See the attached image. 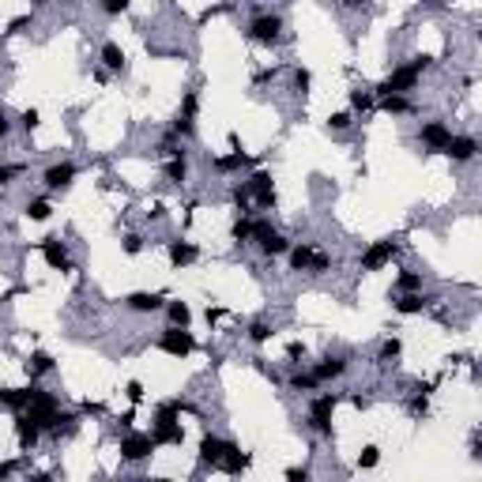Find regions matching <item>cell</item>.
<instances>
[{"label": "cell", "instance_id": "obj_1", "mask_svg": "<svg viewBox=\"0 0 482 482\" xmlns=\"http://www.w3.org/2000/svg\"><path fill=\"white\" fill-rule=\"evenodd\" d=\"M23 411L42 426V433H61V426H72V422H76V414H61L57 396L45 392V388H34V384H31V396H26V407H23Z\"/></svg>", "mask_w": 482, "mask_h": 482}, {"label": "cell", "instance_id": "obj_2", "mask_svg": "<svg viewBox=\"0 0 482 482\" xmlns=\"http://www.w3.org/2000/svg\"><path fill=\"white\" fill-rule=\"evenodd\" d=\"M430 64H433L430 53H419V57H411L407 64H400V68H392V76H388L373 95H407V91H414V83L422 79V72L430 68Z\"/></svg>", "mask_w": 482, "mask_h": 482}, {"label": "cell", "instance_id": "obj_3", "mask_svg": "<svg viewBox=\"0 0 482 482\" xmlns=\"http://www.w3.org/2000/svg\"><path fill=\"white\" fill-rule=\"evenodd\" d=\"M155 347H159L162 355H170V358H189L192 350H196V339H192L189 328H178V324H170V328H166L162 336L155 339Z\"/></svg>", "mask_w": 482, "mask_h": 482}, {"label": "cell", "instance_id": "obj_4", "mask_svg": "<svg viewBox=\"0 0 482 482\" xmlns=\"http://www.w3.org/2000/svg\"><path fill=\"white\" fill-rule=\"evenodd\" d=\"M336 407H339V396L336 392H324L309 403V426L324 437H332V419H336Z\"/></svg>", "mask_w": 482, "mask_h": 482}, {"label": "cell", "instance_id": "obj_5", "mask_svg": "<svg viewBox=\"0 0 482 482\" xmlns=\"http://www.w3.org/2000/svg\"><path fill=\"white\" fill-rule=\"evenodd\" d=\"M396 253H400V245H396L392 238L373 241V245L362 253V272H381V267H388V264L396 261Z\"/></svg>", "mask_w": 482, "mask_h": 482}, {"label": "cell", "instance_id": "obj_6", "mask_svg": "<svg viewBox=\"0 0 482 482\" xmlns=\"http://www.w3.org/2000/svg\"><path fill=\"white\" fill-rule=\"evenodd\" d=\"M151 441H155V449H162V444H181V441H185V426H181V419H173V414H155Z\"/></svg>", "mask_w": 482, "mask_h": 482}, {"label": "cell", "instance_id": "obj_7", "mask_svg": "<svg viewBox=\"0 0 482 482\" xmlns=\"http://www.w3.org/2000/svg\"><path fill=\"white\" fill-rule=\"evenodd\" d=\"M12 430H15V444H20L23 452H34V449H38V441H42V426L34 422L26 411H20V414H15Z\"/></svg>", "mask_w": 482, "mask_h": 482}, {"label": "cell", "instance_id": "obj_8", "mask_svg": "<svg viewBox=\"0 0 482 482\" xmlns=\"http://www.w3.org/2000/svg\"><path fill=\"white\" fill-rule=\"evenodd\" d=\"M155 452V441H151V433H125L120 437V460H128V463H140L147 460Z\"/></svg>", "mask_w": 482, "mask_h": 482}, {"label": "cell", "instance_id": "obj_9", "mask_svg": "<svg viewBox=\"0 0 482 482\" xmlns=\"http://www.w3.org/2000/svg\"><path fill=\"white\" fill-rule=\"evenodd\" d=\"M279 34H283V20H279V15H256V20L249 23V38L261 42V45L279 42Z\"/></svg>", "mask_w": 482, "mask_h": 482}, {"label": "cell", "instance_id": "obj_10", "mask_svg": "<svg viewBox=\"0 0 482 482\" xmlns=\"http://www.w3.org/2000/svg\"><path fill=\"white\" fill-rule=\"evenodd\" d=\"M42 261L53 267V272H72V256H68V245L61 238H42Z\"/></svg>", "mask_w": 482, "mask_h": 482}, {"label": "cell", "instance_id": "obj_11", "mask_svg": "<svg viewBox=\"0 0 482 482\" xmlns=\"http://www.w3.org/2000/svg\"><path fill=\"white\" fill-rule=\"evenodd\" d=\"M245 185H249V192H253L256 208H275V181H272L267 170H256Z\"/></svg>", "mask_w": 482, "mask_h": 482}, {"label": "cell", "instance_id": "obj_12", "mask_svg": "<svg viewBox=\"0 0 482 482\" xmlns=\"http://www.w3.org/2000/svg\"><path fill=\"white\" fill-rule=\"evenodd\" d=\"M419 140H422V147H430V151H444V143L452 140V128L444 125V120H426L419 128Z\"/></svg>", "mask_w": 482, "mask_h": 482}, {"label": "cell", "instance_id": "obj_13", "mask_svg": "<svg viewBox=\"0 0 482 482\" xmlns=\"http://www.w3.org/2000/svg\"><path fill=\"white\" fill-rule=\"evenodd\" d=\"M45 189L49 192H61V189H68L72 181H76V162H53L49 170H45Z\"/></svg>", "mask_w": 482, "mask_h": 482}, {"label": "cell", "instance_id": "obj_14", "mask_svg": "<svg viewBox=\"0 0 482 482\" xmlns=\"http://www.w3.org/2000/svg\"><path fill=\"white\" fill-rule=\"evenodd\" d=\"M441 155H449L452 162H471L479 155V140H475V136H452V140L444 143Z\"/></svg>", "mask_w": 482, "mask_h": 482}, {"label": "cell", "instance_id": "obj_15", "mask_svg": "<svg viewBox=\"0 0 482 482\" xmlns=\"http://www.w3.org/2000/svg\"><path fill=\"white\" fill-rule=\"evenodd\" d=\"M433 302H437V298H430V294H422V290H411V294H400L392 305H396V313H403V317H414V313L430 309Z\"/></svg>", "mask_w": 482, "mask_h": 482}, {"label": "cell", "instance_id": "obj_16", "mask_svg": "<svg viewBox=\"0 0 482 482\" xmlns=\"http://www.w3.org/2000/svg\"><path fill=\"white\" fill-rule=\"evenodd\" d=\"M234 441H222V437H215V433H208V437L200 441V463H208V467H219V460L226 456V449Z\"/></svg>", "mask_w": 482, "mask_h": 482}, {"label": "cell", "instance_id": "obj_17", "mask_svg": "<svg viewBox=\"0 0 482 482\" xmlns=\"http://www.w3.org/2000/svg\"><path fill=\"white\" fill-rule=\"evenodd\" d=\"M166 256H170L173 267H189V264L200 261V249L192 245V241H170V245H166Z\"/></svg>", "mask_w": 482, "mask_h": 482}, {"label": "cell", "instance_id": "obj_18", "mask_svg": "<svg viewBox=\"0 0 482 482\" xmlns=\"http://www.w3.org/2000/svg\"><path fill=\"white\" fill-rule=\"evenodd\" d=\"M162 302H166V294H155V290H136L125 298V305L132 313H155V309H162Z\"/></svg>", "mask_w": 482, "mask_h": 482}, {"label": "cell", "instance_id": "obj_19", "mask_svg": "<svg viewBox=\"0 0 482 482\" xmlns=\"http://www.w3.org/2000/svg\"><path fill=\"white\" fill-rule=\"evenodd\" d=\"M230 147H234V151H230V155H222V159H215V162H211L219 173H234V170H241V166H249V155L241 151L238 136H230Z\"/></svg>", "mask_w": 482, "mask_h": 482}, {"label": "cell", "instance_id": "obj_20", "mask_svg": "<svg viewBox=\"0 0 482 482\" xmlns=\"http://www.w3.org/2000/svg\"><path fill=\"white\" fill-rule=\"evenodd\" d=\"M249 463H253V460H249L245 452L238 449V444H230L226 456L219 460V471H226V475H241V471H249Z\"/></svg>", "mask_w": 482, "mask_h": 482}, {"label": "cell", "instance_id": "obj_21", "mask_svg": "<svg viewBox=\"0 0 482 482\" xmlns=\"http://www.w3.org/2000/svg\"><path fill=\"white\" fill-rule=\"evenodd\" d=\"M347 373V358H324V362H317V369H313V377L324 384V381H336V377H343Z\"/></svg>", "mask_w": 482, "mask_h": 482}, {"label": "cell", "instance_id": "obj_22", "mask_svg": "<svg viewBox=\"0 0 482 482\" xmlns=\"http://www.w3.org/2000/svg\"><path fill=\"white\" fill-rule=\"evenodd\" d=\"M98 61H102V68H109V72H125V49H120L117 42H102Z\"/></svg>", "mask_w": 482, "mask_h": 482}, {"label": "cell", "instance_id": "obj_23", "mask_svg": "<svg viewBox=\"0 0 482 482\" xmlns=\"http://www.w3.org/2000/svg\"><path fill=\"white\" fill-rule=\"evenodd\" d=\"M286 253H290V272H309L313 253H317V249L305 241V245H294V249H286Z\"/></svg>", "mask_w": 482, "mask_h": 482}, {"label": "cell", "instance_id": "obj_24", "mask_svg": "<svg viewBox=\"0 0 482 482\" xmlns=\"http://www.w3.org/2000/svg\"><path fill=\"white\" fill-rule=\"evenodd\" d=\"M162 173H166V181H170V185H181L185 178H189V162H185V155H173V159H166Z\"/></svg>", "mask_w": 482, "mask_h": 482}, {"label": "cell", "instance_id": "obj_25", "mask_svg": "<svg viewBox=\"0 0 482 482\" xmlns=\"http://www.w3.org/2000/svg\"><path fill=\"white\" fill-rule=\"evenodd\" d=\"M26 396H31V384L26 388H0V407H12V411H23Z\"/></svg>", "mask_w": 482, "mask_h": 482}, {"label": "cell", "instance_id": "obj_26", "mask_svg": "<svg viewBox=\"0 0 482 482\" xmlns=\"http://www.w3.org/2000/svg\"><path fill=\"white\" fill-rule=\"evenodd\" d=\"M256 245H261V253H264V256H283L286 249H290V241H286L279 230H272V234H267L264 241H256Z\"/></svg>", "mask_w": 482, "mask_h": 482}, {"label": "cell", "instance_id": "obj_27", "mask_svg": "<svg viewBox=\"0 0 482 482\" xmlns=\"http://www.w3.org/2000/svg\"><path fill=\"white\" fill-rule=\"evenodd\" d=\"M53 373V358L45 355V350H34L31 358H26V377H45Z\"/></svg>", "mask_w": 482, "mask_h": 482}, {"label": "cell", "instance_id": "obj_28", "mask_svg": "<svg viewBox=\"0 0 482 482\" xmlns=\"http://www.w3.org/2000/svg\"><path fill=\"white\" fill-rule=\"evenodd\" d=\"M230 200H234L238 215H253V192H249V185H234V189H230Z\"/></svg>", "mask_w": 482, "mask_h": 482}, {"label": "cell", "instance_id": "obj_29", "mask_svg": "<svg viewBox=\"0 0 482 482\" xmlns=\"http://www.w3.org/2000/svg\"><path fill=\"white\" fill-rule=\"evenodd\" d=\"M377 106L384 109V114H411V98L407 95H381V102H377Z\"/></svg>", "mask_w": 482, "mask_h": 482}, {"label": "cell", "instance_id": "obj_30", "mask_svg": "<svg viewBox=\"0 0 482 482\" xmlns=\"http://www.w3.org/2000/svg\"><path fill=\"white\" fill-rule=\"evenodd\" d=\"M166 317H170V324H178V328H189L192 309L185 302H166Z\"/></svg>", "mask_w": 482, "mask_h": 482}, {"label": "cell", "instance_id": "obj_31", "mask_svg": "<svg viewBox=\"0 0 482 482\" xmlns=\"http://www.w3.org/2000/svg\"><path fill=\"white\" fill-rule=\"evenodd\" d=\"M377 106V95L373 91H350V109H355V114H369V109Z\"/></svg>", "mask_w": 482, "mask_h": 482}, {"label": "cell", "instance_id": "obj_32", "mask_svg": "<svg viewBox=\"0 0 482 482\" xmlns=\"http://www.w3.org/2000/svg\"><path fill=\"white\" fill-rule=\"evenodd\" d=\"M53 215V203L45 200V196H38V200H31L26 203V219H34V222H45Z\"/></svg>", "mask_w": 482, "mask_h": 482}, {"label": "cell", "instance_id": "obj_33", "mask_svg": "<svg viewBox=\"0 0 482 482\" xmlns=\"http://www.w3.org/2000/svg\"><path fill=\"white\" fill-rule=\"evenodd\" d=\"M230 238H234L238 245H245V241H253V219H249V215H241V219L234 222V230H230Z\"/></svg>", "mask_w": 482, "mask_h": 482}, {"label": "cell", "instance_id": "obj_34", "mask_svg": "<svg viewBox=\"0 0 482 482\" xmlns=\"http://www.w3.org/2000/svg\"><path fill=\"white\" fill-rule=\"evenodd\" d=\"M400 350H403V343H400V339H384V343H381V355H377V362H381V366H392V362L400 358Z\"/></svg>", "mask_w": 482, "mask_h": 482}, {"label": "cell", "instance_id": "obj_35", "mask_svg": "<svg viewBox=\"0 0 482 482\" xmlns=\"http://www.w3.org/2000/svg\"><path fill=\"white\" fill-rule=\"evenodd\" d=\"M396 290H400V294L422 290V275H419V272H400V279H396Z\"/></svg>", "mask_w": 482, "mask_h": 482}, {"label": "cell", "instance_id": "obj_36", "mask_svg": "<svg viewBox=\"0 0 482 482\" xmlns=\"http://www.w3.org/2000/svg\"><path fill=\"white\" fill-rule=\"evenodd\" d=\"M170 136H181V140H189V136H196V120L192 117H181L178 114V120L170 125Z\"/></svg>", "mask_w": 482, "mask_h": 482}, {"label": "cell", "instance_id": "obj_37", "mask_svg": "<svg viewBox=\"0 0 482 482\" xmlns=\"http://www.w3.org/2000/svg\"><path fill=\"white\" fill-rule=\"evenodd\" d=\"M267 339H272V324H267V320H253V324H249V343L261 347V343H267Z\"/></svg>", "mask_w": 482, "mask_h": 482}, {"label": "cell", "instance_id": "obj_38", "mask_svg": "<svg viewBox=\"0 0 482 482\" xmlns=\"http://www.w3.org/2000/svg\"><path fill=\"white\" fill-rule=\"evenodd\" d=\"M377 463H381V449H377V444H366V449H362V456H358V467L369 471V467H377Z\"/></svg>", "mask_w": 482, "mask_h": 482}, {"label": "cell", "instance_id": "obj_39", "mask_svg": "<svg viewBox=\"0 0 482 482\" xmlns=\"http://www.w3.org/2000/svg\"><path fill=\"white\" fill-rule=\"evenodd\" d=\"M196 114H200V95H196V91H189V95L181 98V117L196 120Z\"/></svg>", "mask_w": 482, "mask_h": 482}, {"label": "cell", "instance_id": "obj_40", "mask_svg": "<svg viewBox=\"0 0 482 482\" xmlns=\"http://www.w3.org/2000/svg\"><path fill=\"white\" fill-rule=\"evenodd\" d=\"M309 87H313V72L309 68H298V72H294V91L305 98V95H309Z\"/></svg>", "mask_w": 482, "mask_h": 482}, {"label": "cell", "instance_id": "obj_41", "mask_svg": "<svg viewBox=\"0 0 482 482\" xmlns=\"http://www.w3.org/2000/svg\"><path fill=\"white\" fill-rule=\"evenodd\" d=\"M407 411H411L414 419H426V414H430V400H426V392L411 396V403H407Z\"/></svg>", "mask_w": 482, "mask_h": 482}, {"label": "cell", "instance_id": "obj_42", "mask_svg": "<svg viewBox=\"0 0 482 482\" xmlns=\"http://www.w3.org/2000/svg\"><path fill=\"white\" fill-rule=\"evenodd\" d=\"M317 384H320V381H317L313 373H294V377H290V388H298V392H313Z\"/></svg>", "mask_w": 482, "mask_h": 482}, {"label": "cell", "instance_id": "obj_43", "mask_svg": "<svg viewBox=\"0 0 482 482\" xmlns=\"http://www.w3.org/2000/svg\"><path fill=\"white\" fill-rule=\"evenodd\" d=\"M350 125H355V117H350L347 109H339V114H332V117H328V128H336V132H347Z\"/></svg>", "mask_w": 482, "mask_h": 482}, {"label": "cell", "instance_id": "obj_44", "mask_svg": "<svg viewBox=\"0 0 482 482\" xmlns=\"http://www.w3.org/2000/svg\"><path fill=\"white\" fill-rule=\"evenodd\" d=\"M38 125H42L38 109H23V114H20V128H23V132H34Z\"/></svg>", "mask_w": 482, "mask_h": 482}, {"label": "cell", "instance_id": "obj_45", "mask_svg": "<svg viewBox=\"0 0 482 482\" xmlns=\"http://www.w3.org/2000/svg\"><path fill=\"white\" fill-rule=\"evenodd\" d=\"M26 170V166H20V162H15V166H8V162H0V185H12L15 178H20V173Z\"/></svg>", "mask_w": 482, "mask_h": 482}, {"label": "cell", "instance_id": "obj_46", "mask_svg": "<svg viewBox=\"0 0 482 482\" xmlns=\"http://www.w3.org/2000/svg\"><path fill=\"white\" fill-rule=\"evenodd\" d=\"M332 267V256L328 253H313V264H309V275H324Z\"/></svg>", "mask_w": 482, "mask_h": 482}, {"label": "cell", "instance_id": "obj_47", "mask_svg": "<svg viewBox=\"0 0 482 482\" xmlns=\"http://www.w3.org/2000/svg\"><path fill=\"white\" fill-rule=\"evenodd\" d=\"M132 8V0H102V12L106 15H120V12H128Z\"/></svg>", "mask_w": 482, "mask_h": 482}, {"label": "cell", "instance_id": "obj_48", "mask_svg": "<svg viewBox=\"0 0 482 482\" xmlns=\"http://www.w3.org/2000/svg\"><path fill=\"white\" fill-rule=\"evenodd\" d=\"M272 222H267V219H253V241H264L267 234H272Z\"/></svg>", "mask_w": 482, "mask_h": 482}, {"label": "cell", "instance_id": "obj_49", "mask_svg": "<svg viewBox=\"0 0 482 482\" xmlns=\"http://www.w3.org/2000/svg\"><path fill=\"white\" fill-rule=\"evenodd\" d=\"M125 253H128V256H140V253H143V238H140V234H128V238H125Z\"/></svg>", "mask_w": 482, "mask_h": 482}, {"label": "cell", "instance_id": "obj_50", "mask_svg": "<svg viewBox=\"0 0 482 482\" xmlns=\"http://www.w3.org/2000/svg\"><path fill=\"white\" fill-rule=\"evenodd\" d=\"M125 396H128V403H143V384L140 381H128Z\"/></svg>", "mask_w": 482, "mask_h": 482}, {"label": "cell", "instance_id": "obj_51", "mask_svg": "<svg viewBox=\"0 0 482 482\" xmlns=\"http://www.w3.org/2000/svg\"><path fill=\"white\" fill-rule=\"evenodd\" d=\"M31 23H34L31 15H15V20L8 23V34H23V31H26V26H31Z\"/></svg>", "mask_w": 482, "mask_h": 482}, {"label": "cell", "instance_id": "obj_52", "mask_svg": "<svg viewBox=\"0 0 482 482\" xmlns=\"http://www.w3.org/2000/svg\"><path fill=\"white\" fill-rule=\"evenodd\" d=\"M275 76H279V68H261V72L253 76V83H256V87H264V83H272Z\"/></svg>", "mask_w": 482, "mask_h": 482}, {"label": "cell", "instance_id": "obj_53", "mask_svg": "<svg viewBox=\"0 0 482 482\" xmlns=\"http://www.w3.org/2000/svg\"><path fill=\"white\" fill-rule=\"evenodd\" d=\"M286 358H290V362L305 358V343H298V339H294V343H286Z\"/></svg>", "mask_w": 482, "mask_h": 482}, {"label": "cell", "instance_id": "obj_54", "mask_svg": "<svg viewBox=\"0 0 482 482\" xmlns=\"http://www.w3.org/2000/svg\"><path fill=\"white\" fill-rule=\"evenodd\" d=\"M286 479H290V482H305V479H309V467H290V471H286Z\"/></svg>", "mask_w": 482, "mask_h": 482}, {"label": "cell", "instance_id": "obj_55", "mask_svg": "<svg viewBox=\"0 0 482 482\" xmlns=\"http://www.w3.org/2000/svg\"><path fill=\"white\" fill-rule=\"evenodd\" d=\"M203 317H208V324H219L222 317H226V309H219V305L211 309V305H208V313H203Z\"/></svg>", "mask_w": 482, "mask_h": 482}, {"label": "cell", "instance_id": "obj_56", "mask_svg": "<svg viewBox=\"0 0 482 482\" xmlns=\"http://www.w3.org/2000/svg\"><path fill=\"white\" fill-rule=\"evenodd\" d=\"M8 132H12V120H8V109L0 106V136H8Z\"/></svg>", "mask_w": 482, "mask_h": 482}, {"label": "cell", "instance_id": "obj_57", "mask_svg": "<svg viewBox=\"0 0 482 482\" xmlns=\"http://www.w3.org/2000/svg\"><path fill=\"white\" fill-rule=\"evenodd\" d=\"M83 411H87V414H106V403H83Z\"/></svg>", "mask_w": 482, "mask_h": 482}, {"label": "cell", "instance_id": "obj_58", "mask_svg": "<svg viewBox=\"0 0 482 482\" xmlns=\"http://www.w3.org/2000/svg\"><path fill=\"white\" fill-rule=\"evenodd\" d=\"M366 4V0H343V8H350V12H355V8H362Z\"/></svg>", "mask_w": 482, "mask_h": 482}, {"label": "cell", "instance_id": "obj_59", "mask_svg": "<svg viewBox=\"0 0 482 482\" xmlns=\"http://www.w3.org/2000/svg\"><path fill=\"white\" fill-rule=\"evenodd\" d=\"M4 475H12V463H0V479Z\"/></svg>", "mask_w": 482, "mask_h": 482}]
</instances>
